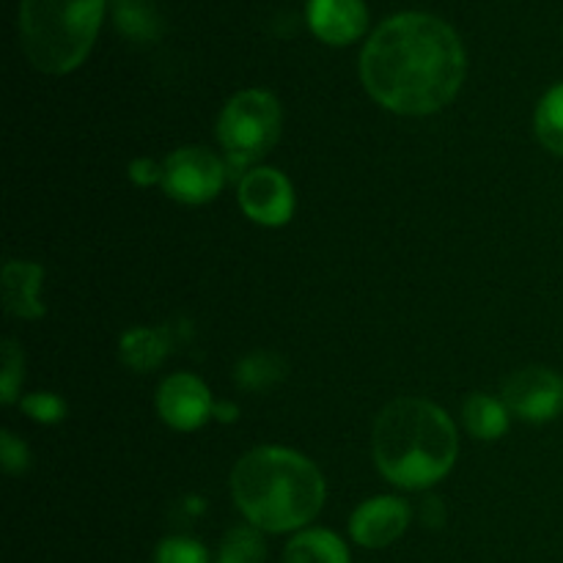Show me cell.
I'll use <instances>...</instances> for the list:
<instances>
[{
    "label": "cell",
    "instance_id": "1",
    "mask_svg": "<svg viewBox=\"0 0 563 563\" xmlns=\"http://www.w3.org/2000/svg\"><path fill=\"white\" fill-rule=\"evenodd\" d=\"M465 47L440 16L407 11L385 20L361 55L366 91L401 115H429L465 82Z\"/></svg>",
    "mask_w": 563,
    "mask_h": 563
},
{
    "label": "cell",
    "instance_id": "2",
    "mask_svg": "<svg viewBox=\"0 0 563 563\" xmlns=\"http://www.w3.org/2000/svg\"><path fill=\"white\" fill-rule=\"evenodd\" d=\"M231 489L247 522L267 533L308 526L324 504V478L317 465L275 445L242 456L231 476Z\"/></svg>",
    "mask_w": 563,
    "mask_h": 563
},
{
    "label": "cell",
    "instance_id": "3",
    "mask_svg": "<svg viewBox=\"0 0 563 563\" xmlns=\"http://www.w3.org/2000/svg\"><path fill=\"white\" fill-rule=\"evenodd\" d=\"M374 462L390 484L427 489L454 467L460 438L449 412L423 399H396L379 412L372 434Z\"/></svg>",
    "mask_w": 563,
    "mask_h": 563
},
{
    "label": "cell",
    "instance_id": "4",
    "mask_svg": "<svg viewBox=\"0 0 563 563\" xmlns=\"http://www.w3.org/2000/svg\"><path fill=\"white\" fill-rule=\"evenodd\" d=\"M102 16L104 0H22V49L44 75H66L91 53Z\"/></svg>",
    "mask_w": 563,
    "mask_h": 563
},
{
    "label": "cell",
    "instance_id": "5",
    "mask_svg": "<svg viewBox=\"0 0 563 563\" xmlns=\"http://www.w3.org/2000/svg\"><path fill=\"white\" fill-rule=\"evenodd\" d=\"M218 137L229 152L231 170L262 159L280 137L278 99L262 88L236 93L220 113Z\"/></svg>",
    "mask_w": 563,
    "mask_h": 563
},
{
    "label": "cell",
    "instance_id": "6",
    "mask_svg": "<svg viewBox=\"0 0 563 563\" xmlns=\"http://www.w3.org/2000/svg\"><path fill=\"white\" fill-rule=\"evenodd\" d=\"M225 168L209 148L185 146L163 165V187L181 203H207L220 192Z\"/></svg>",
    "mask_w": 563,
    "mask_h": 563
},
{
    "label": "cell",
    "instance_id": "7",
    "mask_svg": "<svg viewBox=\"0 0 563 563\" xmlns=\"http://www.w3.org/2000/svg\"><path fill=\"white\" fill-rule=\"evenodd\" d=\"M504 405L522 421H553L563 412V377L544 366L520 368L504 383Z\"/></svg>",
    "mask_w": 563,
    "mask_h": 563
},
{
    "label": "cell",
    "instance_id": "8",
    "mask_svg": "<svg viewBox=\"0 0 563 563\" xmlns=\"http://www.w3.org/2000/svg\"><path fill=\"white\" fill-rule=\"evenodd\" d=\"M240 207L253 223L284 225L295 214L291 181L275 168H253L240 179Z\"/></svg>",
    "mask_w": 563,
    "mask_h": 563
},
{
    "label": "cell",
    "instance_id": "9",
    "mask_svg": "<svg viewBox=\"0 0 563 563\" xmlns=\"http://www.w3.org/2000/svg\"><path fill=\"white\" fill-rule=\"evenodd\" d=\"M157 410L168 427L179 432H192L203 427L207 418L214 412L209 388L192 374H174L159 385Z\"/></svg>",
    "mask_w": 563,
    "mask_h": 563
},
{
    "label": "cell",
    "instance_id": "10",
    "mask_svg": "<svg viewBox=\"0 0 563 563\" xmlns=\"http://www.w3.org/2000/svg\"><path fill=\"white\" fill-rule=\"evenodd\" d=\"M410 526V506L394 495L372 498L350 517V533L361 548L379 550L394 544Z\"/></svg>",
    "mask_w": 563,
    "mask_h": 563
},
{
    "label": "cell",
    "instance_id": "11",
    "mask_svg": "<svg viewBox=\"0 0 563 563\" xmlns=\"http://www.w3.org/2000/svg\"><path fill=\"white\" fill-rule=\"evenodd\" d=\"M306 14L317 38L335 47L357 42L368 27V11L363 0H308Z\"/></svg>",
    "mask_w": 563,
    "mask_h": 563
},
{
    "label": "cell",
    "instance_id": "12",
    "mask_svg": "<svg viewBox=\"0 0 563 563\" xmlns=\"http://www.w3.org/2000/svg\"><path fill=\"white\" fill-rule=\"evenodd\" d=\"M44 269L38 264L27 262H9L3 267V300L5 311L22 319H38L44 313V306L38 302L36 291L42 284Z\"/></svg>",
    "mask_w": 563,
    "mask_h": 563
},
{
    "label": "cell",
    "instance_id": "13",
    "mask_svg": "<svg viewBox=\"0 0 563 563\" xmlns=\"http://www.w3.org/2000/svg\"><path fill=\"white\" fill-rule=\"evenodd\" d=\"M284 563H352L346 544L333 531L311 528L286 544Z\"/></svg>",
    "mask_w": 563,
    "mask_h": 563
},
{
    "label": "cell",
    "instance_id": "14",
    "mask_svg": "<svg viewBox=\"0 0 563 563\" xmlns=\"http://www.w3.org/2000/svg\"><path fill=\"white\" fill-rule=\"evenodd\" d=\"M168 346V330L135 328L121 339V361H124V366L135 368V372H152L165 361Z\"/></svg>",
    "mask_w": 563,
    "mask_h": 563
},
{
    "label": "cell",
    "instance_id": "15",
    "mask_svg": "<svg viewBox=\"0 0 563 563\" xmlns=\"http://www.w3.org/2000/svg\"><path fill=\"white\" fill-rule=\"evenodd\" d=\"M509 407L498 399H489L484 394H473L465 401V423L467 432L478 440H498L509 429Z\"/></svg>",
    "mask_w": 563,
    "mask_h": 563
},
{
    "label": "cell",
    "instance_id": "16",
    "mask_svg": "<svg viewBox=\"0 0 563 563\" xmlns=\"http://www.w3.org/2000/svg\"><path fill=\"white\" fill-rule=\"evenodd\" d=\"M115 25L124 36L135 38V42H152L163 31L157 11L146 0H119L115 3Z\"/></svg>",
    "mask_w": 563,
    "mask_h": 563
},
{
    "label": "cell",
    "instance_id": "17",
    "mask_svg": "<svg viewBox=\"0 0 563 563\" xmlns=\"http://www.w3.org/2000/svg\"><path fill=\"white\" fill-rule=\"evenodd\" d=\"M267 559V544L256 526H236L225 533L220 542L214 563H264Z\"/></svg>",
    "mask_w": 563,
    "mask_h": 563
},
{
    "label": "cell",
    "instance_id": "18",
    "mask_svg": "<svg viewBox=\"0 0 563 563\" xmlns=\"http://www.w3.org/2000/svg\"><path fill=\"white\" fill-rule=\"evenodd\" d=\"M236 385L245 390H267L286 377V366L273 352H256L236 363Z\"/></svg>",
    "mask_w": 563,
    "mask_h": 563
},
{
    "label": "cell",
    "instance_id": "19",
    "mask_svg": "<svg viewBox=\"0 0 563 563\" xmlns=\"http://www.w3.org/2000/svg\"><path fill=\"white\" fill-rule=\"evenodd\" d=\"M537 135L550 152L563 157V82L550 88L537 108Z\"/></svg>",
    "mask_w": 563,
    "mask_h": 563
},
{
    "label": "cell",
    "instance_id": "20",
    "mask_svg": "<svg viewBox=\"0 0 563 563\" xmlns=\"http://www.w3.org/2000/svg\"><path fill=\"white\" fill-rule=\"evenodd\" d=\"M154 563H209V553L201 542L187 537H170L159 542Z\"/></svg>",
    "mask_w": 563,
    "mask_h": 563
},
{
    "label": "cell",
    "instance_id": "21",
    "mask_svg": "<svg viewBox=\"0 0 563 563\" xmlns=\"http://www.w3.org/2000/svg\"><path fill=\"white\" fill-rule=\"evenodd\" d=\"M22 410H25L33 421L55 423L64 418L66 405L53 394H33V396H25V399H22Z\"/></svg>",
    "mask_w": 563,
    "mask_h": 563
},
{
    "label": "cell",
    "instance_id": "22",
    "mask_svg": "<svg viewBox=\"0 0 563 563\" xmlns=\"http://www.w3.org/2000/svg\"><path fill=\"white\" fill-rule=\"evenodd\" d=\"M22 383V352L14 341H3V405L16 399V388Z\"/></svg>",
    "mask_w": 563,
    "mask_h": 563
},
{
    "label": "cell",
    "instance_id": "23",
    "mask_svg": "<svg viewBox=\"0 0 563 563\" xmlns=\"http://www.w3.org/2000/svg\"><path fill=\"white\" fill-rule=\"evenodd\" d=\"M3 467L9 473H22L27 467V449L11 432H3Z\"/></svg>",
    "mask_w": 563,
    "mask_h": 563
},
{
    "label": "cell",
    "instance_id": "24",
    "mask_svg": "<svg viewBox=\"0 0 563 563\" xmlns=\"http://www.w3.org/2000/svg\"><path fill=\"white\" fill-rule=\"evenodd\" d=\"M130 176L137 185H152V181H163V168L154 159H135L130 165Z\"/></svg>",
    "mask_w": 563,
    "mask_h": 563
},
{
    "label": "cell",
    "instance_id": "25",
    "mask_svg": "<svg viewBox=\"0 0 563 563\" xmlns=\"http://www.w3.org/2000/svg\"><path fill=\"white\" fill-rule=\"evenodd\" d=\"M423 522H427L429 528L443 526V500L429 498L427 504H423Z\"/></svg>",
    "mask_w": 563,
    "mask_h": 563
},
{
    "label": "cell",
    "instance_id": "26",
    "mask_svg": "<svg viewBox=\"0 0 563 563\" xmlns=\"http://www.w3.org/2000/svg\"><path fill=\"white\" fill-rule=\"evenodd\" d=\"M115 3H119V0H115Z\"/></svg>",
    "mask_w": 563,
    "mask_h": 563
}]
</instances>
